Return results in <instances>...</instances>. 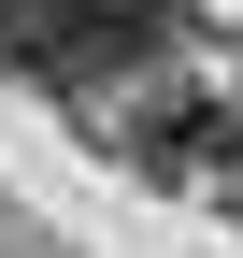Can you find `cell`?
I'll use <instances>...</instances> for the list:
<instances>
[{
	"label": "cell",
	"mask_w": 243,
	"mask_h": 258,
	"mask_svg": "<svg viewBox=\"0 0 243 258\" xmlns=\"http://www.w3.org/2000/svg\"><path fill=\"white\" fill-rule=\"evenodd\" d=\"M158 15L172 0H0V57H15L29 86H57V101H100V86L158 43Z\"/></svg>",
	"instance_id": "obj_1"
},
{
	"label": "cell",
	"mask_w": 243,
	"mask_h": 258,
	"mask_svg": "<svg viewBox=\"0 0 243 258\" xmlns=\"http://www.w3.org/2000/svg\"><path fill=\"white\" fill-rule=\"evenodd\" d=\"M114 158H129L143 186H229V172H243V115L172 86V101H143L129 129H114Z\"/></svg>",
	"instance_id": "obj_2"
}]
</instances>
